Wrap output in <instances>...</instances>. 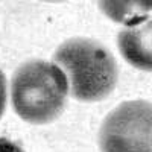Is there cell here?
<instances>
[{
	"instance_id": "obj_6",
	"label": "cell",
	"mask_w": 152,
	"mask_h": 152,
	"mask_svg": "<svg viewBox=\"0 0 152 152\" xmlns=\"http://www.w3.org/2000/svg\"><path fill=\"white\" fill-rule=\"evenodd\" d=\"M0 152H24L18 145L8 140L5 137H0Z\"/></svg>"
},
{
	"instance_id": "obj_3",
	"label": "cell",
	"mask_w": 152,
	"mask_h": 152,
	"mask_svg": "<svg viewBox=\"0 0 152 152\" xmlns=\"http://www.w3.org/2000/svg\"><path fill=\"white\" fill-rule=\"evenodd\" d=\"M152 111L148 100H128L114 108L99 131L102 152H152Z\"/></svg>"
},
{
	"instance_id": "obj_5",
	"label": "cell",
	"mask_w": 152,
	"mask_h": 152,
	"mask_svg": "<svg viewBox=\"0 0 152 152\" xmlns=\"http://www.w3.org/2000/svg\"><path fill=\"white\" fill-rule=\"evenodd\" d=\"M5 105H6V78L3 72L0 70V117L3 116Z\"/></svg>"
},
{
	"instance_id": "obj_2",
	"label": "cell",
	"mask_w": 152,
	"mask_h": 152,
	"mask_svg": "<svg viewBox=\"0 0 152 152\" xmlns=\"http://www.w3.org/2000/svg\"><path fill=\"white\" fill-rule=\"evenodd\" d=\"M67 91L66 73L56 64L32 59L21 64L12 78V107L29 123H49L64 110Z\"/></svg>"
},
{
	"instance_id": "obj_1",
	"label": "cell",
	"mask_w": 152,
	"mask_h": 152,
	"mask_svg": "<svg viewBox=\"0 0 152 152\" xmlns=\"http://www.w3.org/2000/svg\"><path fill=\"white\" fill-rule=\"evenodd\" d=\"M53 59L69 76L72 96L82 102L105 99L117 84V62L110 50L96 40H67L56 49Z\"/></svg>"
},
{
	"instance_id": "obj_4",
	"label": "cell",
	"mask_w": 152,
	"mask_h": 152,
	"mask_svg": "<svg viewBox=\"0 0 152 152\" xmlns=\"http://www.w3.org/2000/svg\"><path fill=\"white\" fill-rule=\"evenodd\" d=\"M119 49L123 58L131 66L151 70L152 59H151V20H143L140 26H132L125 29L117 37Z\"/></svg>"
}]
</instances>
